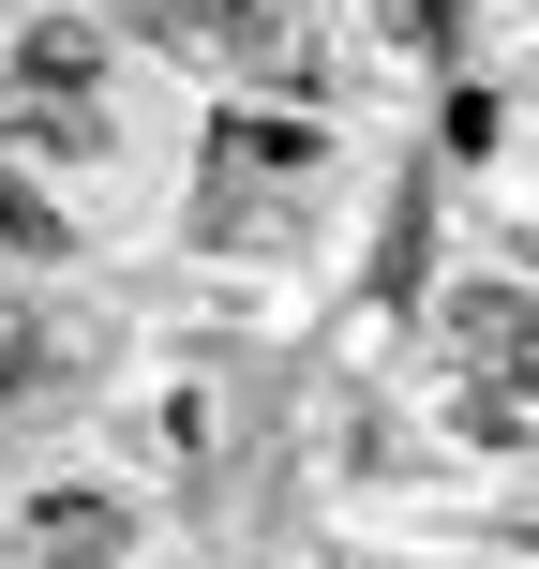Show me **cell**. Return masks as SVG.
Listing matches in <instances>:
<instances>
[{
	"label": "cell",
	"mask_w": 539,
	"mask_h": 569,
	"mask_svg": "<svg viewBox=\"0 0 539 569\" xmlns=\"http://www.w3.org/2000/svg\"><path fill=\"white\" fill-rule=\"evenodd\" d=\"M120 555H136V510L120 495H46L30 540H16V569H120Z\"/></svg>",
	"instance_id": "1"
},
{
	"label": "cell",
	"mask_w": 539,
	"mask_h": 569,
	"mask_svg": "<svg viewBox=\"0 0 539 569\" xmlns=\"http://www.w3.org/2000/svg\"><path fill=\"white\" fill-rule=\"evenodd\" d=\"M16 90H76V106H90V90H106V30H90V16L16 30Z\"/></svg>",
	"instance_id": "2"
},
{
	"label": "cell",
	"mask_w": 539,
	"mask_h": 569,
	"mask_svg": "<svg viewBox=\"0 0 539 569\" xmlns=\"http://www.w3.org/2000/svg\"><path fill=\"white\" fill-rule=\"evenodd\" d=\"M0 240H16L30 270H60V256H76V226H60V210L30 196V180H0Z\"/></svg>",
	"instance_id": "3"
}]
</instances>
